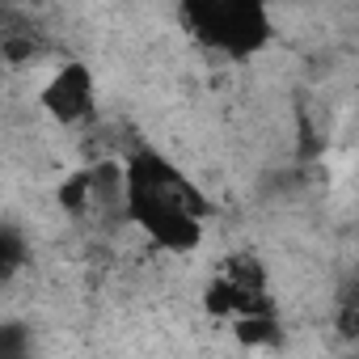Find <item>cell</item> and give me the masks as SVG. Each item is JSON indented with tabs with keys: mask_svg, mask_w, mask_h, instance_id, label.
Masks as SVG:
<instances>
[{
	"mask_svg": "<svg viewBox=\"0 0 359 359\" xmlns=\"http://www.w3.org/2000/svg\"><path fill=\"white\" fill-rule=\"evenodd\" d=\"M127 224L165 254H195L203 245L208 195L156 148H135L127 161Z\"/></svg>",
	"mask_w": 359,
	"mask_h": 359,
	"instance_id": "1",
	"label": "cell"
},
{
	"mask_svg": "<svg viewBox=\"0 0 359 359\" xmlns=\"http://www.w3.org/2000/svg\"><path fill=\"white\" fill-rule=\"evenodd\" d=\"M177 18L199 47L229 60L262 55L275 34L266 0H177Z\"/></svg>",
	"mask_w": 359,
	"mask_h": 359,
	"instance_id": "2",
	"label": "cell"
},
{
	"mask_svg": "<svg viewBox=\"0 0 359 359\" xmlns=\"http://www.w3.org/2000/svg\"><path fill=\"white\" fill-rule=\"evenodd\" d=\"M39 106H43L55 123H64V127L93 118V110H97V81H93V68H89L85 60L60 64L55 76L43 85Z\"/></svg>",
	"mask_w": 359,
	"mask_h": 359,
	"instance_id": "3",
	"label": "cell"
},
{
	"mask_svg": "<svg viewBox=\"0 0 359 359\" xmlns=\"http://www.w3.org/2000/svg\"><path fill=\"white\" fill-rule=\"evenodd\" d=\"M55 199H60V208L68 216H85L89 203H93V169H72L64 182H60Z\"/></svg>",
	"mask_w": 359,
	"mask_h": 359,
	"instance_id": "4",
	"label": "cell"
},
{
	"mask_svg": "<svg viewBox=\"0 0 359 359\" xmlns=\"http://www.w3.org/2000/svg\"><path fill=\"white\" fill-rule=\"evenodd\" d=\"M22 262H26V241H22V233L9 224L5 233H0V275L13 279V275L22 271Z\"/></svg>",
	"mask_w": 359,
	"mask_h": 359,
	"instance_id": "5",
	"label": "cell"
}]
</instances>
